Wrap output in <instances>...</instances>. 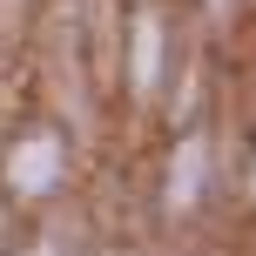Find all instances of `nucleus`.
Wrapping results in <instances>:
<instances>
[{
  "mask_svg": "<svg viewBox=\"0 0 256 256\" xmlns=\"http://www.w3.org/2000/svg\"><path fill=\"white\" fill-rule=\"evenodd\" d=\"M196 189H202V142H182V155H176V182H168V196H176V202H189Z\"/></svg>",
  "mask_w": 256,
  "mask_h": 256,
  "instance_id": "7ed1b4c3",
  "label": "nucleus"
},
{
  "mask_svg": "<svg viewBox=\"0 0 256 256\" xmlns=\"http://www.w3.org/2000/svg\"><path fill=\"white\" fill-rule=\"evenodd\" d=\"M155 61H162V27L135 20V88H155Z\"/></svg>",
  "mask_w": 256,
  "mask_h": 256,
  "instance_id": "f03ea898",
  "label": "nucleus"
},
{
  "mask_svg": "<svg viewBox=\"0 0 256 256\" xmlns=\"http://www.w3.org/2000/svg\"><path fill=\"white\" fill-rule=\"evenodd\" d=\"M7 176H14V189L40 196L54 176H61V142H54V135H34V142H20V148L7 155Z\"/></svg>",
  "mask_w": 256,
  "mask_h": 256,
  "instance_id": "f257e3e1",
  "label": "nucleus"
}]
</instances>
